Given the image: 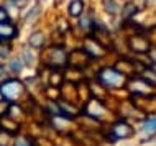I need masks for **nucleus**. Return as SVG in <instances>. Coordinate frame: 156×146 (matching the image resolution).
<instances>
[{
  "instance_id": "6e6552de",
  "label": "nucleus",
  "mask_w": 156,
  "mask_h": 146,
  "mask_svg": "<svg viewBox=\"0 0 156 146\" xmlns=\"http://www.w3.org/2000/svg\"><path fill=\"white\" fill-rule=\"evenodd\" d=\"M104 3H105V10H107V12H110V13H115V12L119 10L113 0H104Z\"/></svg>"
},
{
  "instance_id": "9b49d317",
  "label": "nucleus",
  "mask_w": 156,
  "mask_h": 146,
  "mask_svg": "<svg viewBox=\"0 0 156 146\" xmlns=\"http://www.w3.org/2000/svg\"><path fill=\"white\" fill-rule=\"evenodd\" d=\"M15 146H30V143H28L27 140H23V138H18L16 143H15Z\"/></svg>"
},
{
  "instance_id": "0eeeda50",
  "label": "nucleus",
  "mask_w": 156,
  "mask_h": 146,
  "mask_svg": "<svg viewBox=\"0 0 156 146\" xmlns=\"http://www.w3.org/2000/svg\"><path fill=\"white\" fill-rule=\"evenodd\" d=\"M143 131L148 133V135H153L156 133V118H150L143 123Z\"/></svg>"
},
{
  "instance_id": "7ed1b4c3",
  "label": "nucleus",
  "mask_w": 156,
  "mask_h": 146,
  "mask_svg": "<svg viewBox=\"0 0 156 146\" xmlns=\"http://www.w3.org/2000/svg\"><path fill=\"white\" fill-rule=\"evenodd\" d=\"M132 133H133L132 127H128L126 123H119L113 127V136H117V138H126Z\"/></svg>"
},
{
  "instance_id": "1a4fd4ad",
  "label": "nucleus",
  "mask_w": 156,
  "mask_h": 146,
  "mask_svg": "<svg viewBox=\"0 0 156 146\" xmlns=\"http://www.w3.org/2000/svg\"><path fill=\"white\" fill-rule=\"evenodd\" d=\"M10 69L13 71V72H20V69H22V61H20V59H13L10 62Z\"/></svg>"
},
{
  "instance_id": "39448f33",
  "label": "nucleus",
  "mask_w": 156,
  "mask_h": 146,
  "mask_svg": "<svg viewBox=\"0 0 156 146\" xmlns=\"http://www.w3.org/2000/svg\"><path fill=\"white\" fill-rule=\"evenodd\" d=\"M82 7H84L82 0H71V5H69V15H73V16H79V15H81V12H82Z\"/></svg>"
},
{
  "instance_id": "9d476101",
  "label": "nucleus",
  "mask_w": 156,
  "mask_h": 146,
  "mask_svg": "<svg viewBox=\"0 0 156 146\" xmlns=\"http://www.w3.org/2000/svg\"><path fill=\"white\" fill-rule=\"evenodd\" d=\"M8 20V13L5 8H0V23H5Z\"/></svg>"
},
{
  "instance_id": "f8f14e48",
  "label": "nucleus",
  "mask_w": 156,
  "mask_h": 146,
  "mask_svg": "<svg viewBox=\"0 0 156 146\" xmlns=\"http://www.w3.org/2000/svg\"><path fill=\"white\" fill-rule=\"evenodd\" d=\"M7 108H8V103H7V102H0V115L5 113Z\"/></svg>"
},
{
  "instance_id": "20e7f679",
  "label": "nucleus",
  "mask_w": 156,
  "mask_h": 146,
  "mask_svg": "<svg viewBox=\"0 0 156 146\" xmlns=\"http://www.w3.org/2000/svg\"><path fill=\"white\" fill-rule=\"evenodd\" d=\"M15 36V26L13 25H10L8 22L5 23H0V38L3 40H10Z\"/></svg>"
},
{
  "instance_id": "f03ea898",
  "label": "nucleus",
  "mask_w": 156,
  "mask_h": 146,
  "mask_svg": "<svg viewBox=\"0 0 156 146\" xmlns=\"http://www.w3.org/2000/svg\"><path fill=\"white\" fill-rule=\"evenodd\" d=\"M100 81L104 82L105 85H113V87H119L123 82V76L119 74L115 69H104L100 72Z\"/></svg>"
},
{
  "instance_id": "423d86ee",
  "label": "nucleus",
  "mask_w": 156,
  "mask_h": 146,
  "mask_svg": "<svg viewBox=\"0 0 156 146\" xmlns=\"http://www.w3.org/2000/svg\"><path fill=\"white\" fill-rule=\"evenodd\" d=\"M43 43H44V36H43V33H33V35L30 36V44H31V46L40 48Z\"/></svg>"
},
{
  "instance_id": "f257e3e1",
  "label": "nucleus",
  "mask_w": 156,
  "mask_h": 146,
  "mask_svg": "<svg viewBox=\"0 0 156 146\" xmlns=\"http://www.w3.org/2000/svg\"><path fill=\"white\" fill-rule=\"evenodd\" d=\"M23 92V84L18 81H7L0 85V94L5 97V100H15Z\"/></svg>"
}]
</instances>
